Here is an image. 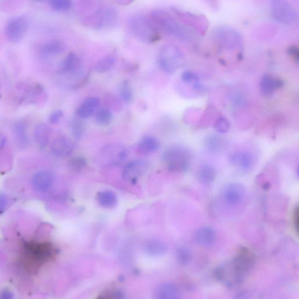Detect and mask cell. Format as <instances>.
Returning <instances> with one entry per match:
<instances>
[{"instance_id":"6da1fadb","label":"cell","mask_w":299,"mask_h":299,"mask_svg":"<svg viewBox=\"0 0 299 299\" xmlns=\"http://www.w3.org/2000/svg\"><path fill=\"white\" fill-rule=\"evenodd\" d=\"M129 29L138 41L144 44H153L161 38L149 16L137 14L130 18Z\"/></svg>"},{"instance_id":"7a4b0ae2","label":"cell","mask_w":299,"mask_h":299,"mask_svg":"<svg viewBox=\"0 0 299 299\" xmlns=\"http://www.w3.org/2000/svg\"><path fill=\"white\" fill-rule=\"evenodd\" d=\"M150 18L154 26L160 34L175 35L177 38L184 40L188 35L185 28L179 23L167 11L161 10H154L151 13Z\"/></svg>"},{"instance_id":"3957f363","label":"cell","mask_w":299,"mask_h":299,"mask_svg":"<svg viewBox=\"0 0 299 299\" xmlns=\"http://www.w3.org/2000/svg\"><path fill=\"white\" fill-rule=\"evenodd\" d=\"M162 159L168 170L173 173H185L191 167V153L185 147L174 146L168 148L163 153Z\"/></svg>"},{"instance_id":"277c9868","label":"cell","mask_w":299,"mask_h":299,"mask_svg":"<svg viewBox=\"0 0 299 299\" xmlns=\"http://www.w3.org/2000/svg\"><path fill=\"white\" fill-rule=\"evenodd\" d=\"M184 63L181 51L173 45H165L160 50L159 63L160 68L168 74H174Z\"/></svg>"},{"instance_id":"5b68a950","label":"cell","mask_w":299,"mask_h":299,"mask_svg":"<svg viewBox=\"0 0 299 299\" xmlns=\"http://www.w3.org/2000/svg\"><path fill=\"white\" fill-rule=\"evenodd\" d=\"M213 38L220 46L228 50L236 49L242 43L240 34L234 29L227 27H219L214 29Z\"/></svg>"},{"instance_id":"8992f818","label":"cell","mask_w":299,"mask_h":299,"mask_svg":"<svg viewBox=\"0 0 299 299\" xmlns=\"http://www.w3.org/2000/svg\"><path fill=\"white\" fill-rule=\"evenodd\" d=\"M271 13L274 20L285 25L294 23L298 18L297 11L295 8L288 2L282 0L271 2Z\"/></svg>"},{"instance_id":"52a82bcc","label":"cell","mask_w":299,"mask_h":299,"mask_svg":"<svg viewBox=\"0 0 299 299\" xmlns=\"http://www.w3.org/2000/svg\"><path fill=\"white\" fill-rule=\"evenodd\" d=\"M86 25L101 29L104 27H112L115 25L117 21V13L114 8L102 7L96 13L86 20Z\"/></svg>"},{"instance_id":"ba28073f","label":"cell","mask_w":299,"mask_h":299,"mask_svg":"<svg viewBox=\"0 0 299 299\" xmlns=\"http://www.w3.org/2000/svg\"><path fill=\"white\" fill-rule=\"evenodd\" d=\"M28 29V22L23 17H16L8 21L4 32L8 41L17 43L23 40Z\"/></svg>"},{"instance_id":"9c48e42d","label":"cell","mask_w":299,"mask_h":299,"mask_svg":"<svg viewBox=\"0 0 299 299\" xmlns=\"http://www.w3.org/2000/svg\"><path fill=\"white\" fill-rule=\"evenodd\" d=\"M149 167V162L144 160H136L128 163L123 167V180L135 184L141 176L146 173Z\"/></svg>"},{"instance_id":"30bf717a","label":"cell","mask_w":299,"mask_h":299,"mask_svg":"<svg viewBox=\"0 0 299 299\" xmlns=\"http://www.w3.org/2000/svg\"><path fill=\"white\" fill-rule=\"evenodd\" d=\"M229 161L232 165L245 173L252 170L254 164L253 154L247 150L231 154L229 156Z\"/></svg>"},{"instance_id":"8fae6325","label":"cell","mask_w":299,"mask_h":299,"mask_svg":"<svg viewBox=\"0 0 299 299\" xmlns=\"http://www.w3.org/2000/svg\"><path fill=\"white\" fill-rule=\"evenodd\" d=\"M245 194L246 189L242 184L232 183L225 187L223 195L226 204L235 206L242 201Z\"/></svg>"},{"instance_id":"7c38bea8","label":"cell","mask_w":299,"mask_h":299,"mask_svg":"<svg viewBox=\"0 0 299 299\" xmlns=\"http://www.w3.org/2000/svg\"><path fill=\"white\" fill-rule=\"evenodd\" d=\"M54 175L52 171L42 170L36 173L33 176L31 182L36 190L40 192L49 191L53 185Z\"/></svg>"},{"instance_id":"4fadbf2b","label":"cell","mask_w":299,"mask_h":299,"mask_svg":"<svg viewBox=\"0 0 299 299\" xmlns=\"http://www.w3.org/2000/svg\"><path fill=\"white\" fill-rule=\"evenodd\" d=\"M283 85L284 83L281 79L268 74L262 75L259 83L262 94L267 97L273 96L276 91L282 88Z\"/></svg>"},{"instance_id":"5bb4252c","label":"cell","mask_w":299,"mask_h":299,"mask_svg":"<svg viewBox=\"0 0 299 299\" xmlns=\"http://www.w3.org/2000/svg\"><path fill=\"white\" fill-rule=\"evenodd\" d=\"M74 144L70 139L65 137L56 138L53 141L51 150L54 156L58 158H66L71 155Z\"/></svg>"},{"instance_id":"9a60e30c","label":"cell","mask_w":299,"mask_h":299,"mask_svg":"<svg viewBox=\"0 0 299 299\" xmlns=\"http://www.w3.org/2000/svg\"><path fill=\"white\" fill-rule=\"evenodd\" d=\"M99 105V99L98 98H87L77 108L75 115L81 119L88 118L97 110Z\"/></svg>"},{"instance_id":"2e32d148","label":"cell","mask_w":299,"mask_h":299,"mask_svg":"<svg viewBox=\"0 0 299 299\" xmlns=\"http://www.w3.org/2000/svg\"><path fill=\"white\" fill-rule=\"evenodd\" d=\"M195 238L199 245L205 247H210L215 241V231L213 228L205 226L197 230L195 232Z\"/></svg>"},{"instance_id":"e0dca14e","label":"cell","mask_w":299,"mask_h":299,"mask_svg":"<svg viewBox=\"0 0 299 299\" xmlns=\"http://www.w3.org/2000/svg\"><path fill=\"white\" fill-rule=\"evenodd\" d=\"M80 60L74 52L69 53L63 60L58 71L60 74L75 73L80 67Z\"/></svg>"},{"instance_id":"ac0fdd59","label":"cell","mask_w":299,"mask_h":299,"mask_svg":"<svg viewBox=\"0 0 299 299\" xmlns=\"http://www.w3.org/2000/svg\"><path fill=\"white\" fill-rule=\"evenodd\" d=\"M52 129L47 124L40 123L35 126L34 129L35 140L41 147L47 146L50 141Z\"/></svg>"},{"instance_id":"d6986e66","label":"cell","mask_w":299,"mask_h":299,"mask_svg":"<svg viewBox=\"0 0 299 299\" xmlns=\"http://www.w3.org/2000/svg\"><path fill=\"white\" fill-rule=\"evenodd\" d=\"M156 299H180V293L173 284L165 283L159 287L156 293Z\"/></svg>"},{"instance_id":"ffe728a7","label":"cell","mask_w":299,"mask_h":299,"mask_svg":"<svg viewBox=\"0 0 299 299\" xmlns=\"http://www.w3.org/2000/svg\"><path fill=\"white\" fill-rule=\"evenodd\" d=\"M96 199L99 205L106 209H112L117 204V198L115 193L110 190L99 192Z\"/></svg>"},{"instance_id":"44dd1931","label":"cell","mask_w":299,"mask_h":299,"mask_svg":"<svg viewBox=\"0 0 299 299\" xmlns=\"http://www.w3.org/2000/svg\"><path fill=\"white\" fill-rule=\"evenodd\" d=\"M138 150L141 155H148L155 153L160 148V143L157 138L152 137H145L139 141Z\"/></svg>"},{"instance_id":"7402d4cb","label":"cell","mask_w":299,"mask_h":299,"mask_svg":"<svg viewBox=\"0 0 299 299\" xmlns=\"http://www.w3.org/2000/svg\"><path fill=\"white\" fill-rule=\"evenodd\" d=\"M216 171L209 164L202 165L197 173V179L202 184H210L216 180Z\"/></svg>"},{"instance_id":"603a6c76","label":"cell","mask_w":299,"mask_h":299,"mask_svg":"<svg viewBox=\"0 0 299 299\" xmlns=\"http://www.w3.org/2000/svg\"><path fill=\"white\" fill-rule=\"evenodd\" d=\"M66 49V46L63 42L53 40L46 42L42 45L41 52L48 56H56L62 53Z\"/></svg>"},{"instance_id":"cb8c5ba5","label":"cell","mask_w":299,"mask_h":299,"mask_svg":"<svg viewBox=\"0 0 299 299\" xmlns=\"http://www.w3.org/2000/svg\"><path fill=\"white\" fill-rule=\"evenodd\" d=\"M14 133L17 143L22 147L27 146L29 143L28 126L23 122H19L14 127Z\"/></svg>"},{"instance_id":"d4e9b609","label":"cell","mask_w":299,"mask_h":299,"mask_svg":"<svg viewBox=\"0 0 299 299\" xmlns=\"http://www.w3.org/2000/svg\"><path fill=\"white\" fill-rule=\"evenodd\" d=\"M116 61V54L114 52L111 53L102 57L96 63L95 70L98 73H104L110 70L113 66L115 64Z\"/></svg>"},{"instance_id":"484cf974","label":"cell","mask_w":299,"mask_h":299,"mask_svg":"<svg viewBox=\"0 0 299 299\" xmlns=\"http://www.w3.org/2000/svg\"><path fill=\"white\" fill-rule=\"evenodd\" d=\"M224 142L219 136L210 135L205 138L204 141L205 149L211 153H216L221 151L223 147Z\"/></svg>"},{"instance_id":"4316f807","label":"cell","mask_w":299,"mask_h":299,"mask_svg":"<svg viewBox=\"0 0 299 299\" xmlns=\"http://www.w3.org/2000/svg\"><path fill=\"white\" fill-rule=\"evenodd\" d=\"M80 117H73L70 122V129L72 137L76 140L83 137L86 131L85 124Z\"/></svg>"},{"instance_id":"83f0119b","label":"cell","mask_w":299,"mask_h":299,"mask_svg":"<svg viewBox=\"0 0 299 299\" xmlns=\"http://www.w3.org/2000/svg\"><path fill=\"white\" fill-rule=\"evenodd\" d=\"M146 252L152 255H161L167 252V246L161 241L151 240L145 246Z\"/></svg>"},{"instance_id":"f1b7e54d","label":"cell","mask_w":299,"mask_h":299,"mask_svg":"<svg viewBox=\"0 0 299 299\" xmlns=\"http://www.w3.org/2000/svg\"><path fill=\"white\" fill-rule=\"evenodd\" d=\"M95 120L96 123L101 126L110 125L113 120V115L109 109L101 107L98 109L95 113Z\"/></svg>"},{"instance_id":"f546056e","label":"cell","mask_w":299,"mask_h":299,"mask_svg":"<svg viewBox=\"0 0 299 299\" xmlns=\"http://www.w3.org/2000/svg\"><path fill=\"white\" fill-rule=\"evenodd\" d=\"M119 93L120 98L127 104L131 103L134 99V93L128 80L123 81L120 84Z\"/></svg>"},{"instance_id":"4dcf8cb0","label":"cell","mask_w":299,"mask_h":299,"mask_svg":"<svg viewBox=\"0 0 299 299\" xmlns=\"http://www.w3.org/2000/svg\"><path fill=\"white\" fill-rule=\"evenodd\" d=\"M50 7L57 11H65L70 10L72 2L70 0H50Z\"/></svg>"},{"instance_id":"1f68e13d","label":"cell","mask_w":299,"mask_h":299,"mask_svg":"<svg viewBox=\"0 0 299 299\" xmlns=\"http://www.w3.org/2000/svg\"><path fill=\"white\" fill-rule=\"evenodd\" d=\"M214 128L220 134H226L230 129V122L227 118L224 116H220L214 123Z\"/></svg>"},{"instance_id":"d6a6232c","label":"cell","mask_w":299,"mask_h":299,"mask_svg":"<svg viewBox=\"0 0 299 299\" xmlns=\"http://www.w3.org/2000/svg\"><path fill=\"white\" fill-rule=\"evenodd\" d=\"M87 161L83 157H75L70 161V166L75 171H80L86 167Z\"/></svg>"},{"instance_id":"836d02e7","label":"cell","mask_w":299,"mask_h":299,"mask_svg":"<svg viewBox=\"0 0 299 299\" xmlns=\"http://www.w3.org/2000/svg\"><path fill=\"white\" fill-rule=\"evenodd\" d=\"M178 261L182 265H186L191 259V253L185 248H180L177 251Z\"/></svg>"},{"instance_id":"e575fe53","label":"cell","mask_w":299,"mask_h":299,"mask_svg":"<svg viewBox=\"0 0 299 299\" xmlns=\"http://www.w3.org/2000/svg\"><path fill=\"white\" fill-rule=\"evenodd\" d=\"M184 83L187 84L195 83L200 80V78L195 72L190 71L184 72L181 76Z\"/></svg>"},{"instance_id":"d590c367","label":"cell","mask_w":299,"mask_h":299,"mask_svg":"<svg viewBox=\"0 0 299 299\" xmlns=\"http://www.w3.org/2000/svg\"><path fill=\"white\" fill-rule=\"evenodd\" d=\"M9 203L8 196L3 192H0V215L7 209Z\"/></svg>"},{"instance_id":"8d00e7d4","label":"cell","mask_w":299,"mask_h":299,"mask_svg":"<svg viewBox=\"0 0 299 299\" xmlns=\"http://www.w3.org/2000/svg\"><path fill=\"white\" fill-rule=\"evenodd\" d=\"M64 115L63 112L62 110H58L53 112L49 117V121L52 124H57L60 122L62 117Z\"/></svg>"},{"instance_id":"74e56055","label":"cell","mask_w":299,"mask_h":299,"mask_svg":"<svg viewBox=\"0 0 299 299\" xmlns=\"http://www.w3.org/2000/svg\"><path fill=\"white\" fill-rule=\"evenodd\" d=\"M288 52L290 56L294 57L295 60L298 62L299 60V49L297 46H293L289 47Z\"/></svg>"},{"instance_id":"f35d334b","label":"cell","mask_w":299,"mask_h":299,"mask_svg":"<svg viewBox=\"0 0 299 299\" xmlns=\"http://www.w3.org/2000/svg\"><path fill=\"white\" fill-rule=\"evenodd\" d=\"M293 220H294V225L295 230L298 233V229H299V207H296L294 210V218H293Z\"/></svg>"},{"instance_id":"ab89813d","label":"cell","mask_w":299,"mask_h":299,"mask_svg":"<svg viewBox=\"0 0 299 299\" xmlns=\"http://www.w3.org/2000/svg\"><path fill=\"white\" fill-rule=\"evenodd\" d=\"M6 142H7V138H6L5 136L2 133L0 132V150L4 148Z\"/></svg>"},{"instance_id":"60d3db41","label":"cell","mask_w":299,"mask_h":299,"mask_svg":"<svg viewBox=\"0 0 299 299\" xmlns=\"http://www.w3.org/2000/svg\"><path fill=\"white\" fill-rule=\"evenodd\" d=\"M12 299V294L9 291H4L2 293L1 297V299Z\"/></svg>"},{"instance_id":"b9f144b4","label":"cell","mask_w":299,"mask_h":299,"mask_svg":"<svg viewBox=\"0 0 299 299\" xmlns=\"http://www.w3.org/2000/svg\"><path fill=\"white\" fill-rule=\"evenodd\" d=\"M235 299H250L249 296L244 292L240 293Z\"/></svg>"},{"instance_id":"7bdbcfd3","label":"cell","mask_w":299,"mask_h":299,"mask_svg":"<svg viewBox=\"0 0 299 299\" xmlns=\"http://www.w3.org/2000/svg\"><path fill=\"white\" fill-rule=\"evenodd\" d=\"M97 299H121V297H120V295L117 294H115L113 297H112L111 298H108L107 299H105L104 298H99Z\"/></svg>"},{"instance_id":"ee69618b","label":"cell","mask_w":299,"mask_h":299,"mask_svg":"<svg viewBox=\"0 0 299 299\" xmlns=\"http://www.w3.org/2000/svg\"><path fill=\"white\" fill-rule=\"evenodd\" d=\"M132 1H123V0H122V1H117V2L119 3V4H121L122 5H128L130 3H131Z\"/></svg>"},{"instance_id":"f6af8a7d","label":"cell","mask_w":299,"mask_h":299,"mask_svg":"<svg viewBox=\"0 0 299 299\" xmlns=\"http://www.w3.org/2000/svg\"><path fill=\"white\" fill-rule=\"evenodd\" d=\"M270 186H271L270 184L267 183L264 184L263 186V188L265 190L269 189L270 188Z\"/></svg>"},{"instance_id":"bcb514c9","label":"cell","mask_w":299,"mask_h":299,"mask_svg":"<svg viewBox=\"0 0 299 299\" xmlns=\"http://www.w3.org/2000/svg\"><path fill=\"white\" fill-rule=\"evenodd\" d=\"M0 98H1V95H0Z\"/></svg>"}]
</instances>
